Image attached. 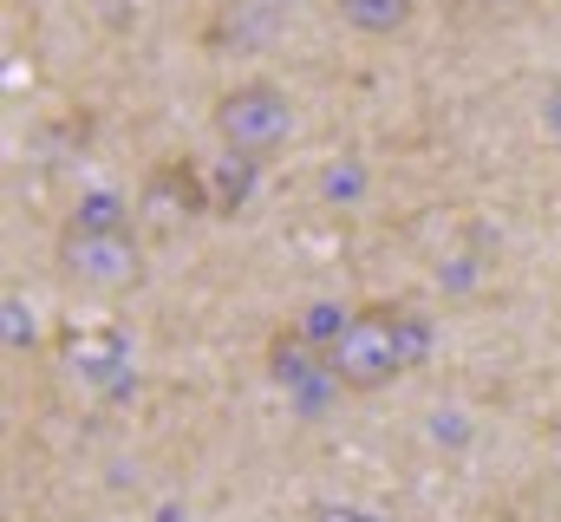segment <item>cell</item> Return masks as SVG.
I'll return each mask as SVG.
<instances>
[{"instance_id": "obj_3", "label": "cell", "mask_w": 561, "mask_h": 522, "mask_svg": "<svg viewBox=\"0 0 561 522\" xmlns=\"http://www.w3.org/2000/svg\"><path fill=\"white\" fill-rule=\"evenodd\" d=\"M209 130L229 157L242 163H275L294 137V99L275 79H236L216 105H209Z\"/></svg>"}, {"instance_id": "obj_4", "label": "cell", "mask_w": 561, "mask_h": 522, "mask_svg": "<svg viewBox=\"0 0 561 522\" xmlns=\"http://www.w3.org/2000/svg\"><path fill=\"white\" fill-rule=\"evenodd\" d=\"M209 209H216V190H209V177H203L190 157H157V163L144 170L138 229H150V236H176L183 223H196V216H209Z\"/></svg>"}, {"instance_id": "obj_1", "label": "cell", "mask_w": 561, "mask_h": 522, "mask_svg": "<svg viewBox=\"0 0 561 522\" xmlns=\"http://www.w3.org/2000/svg\"><path fill=\"white\" fill-rule=\"evenodd\" d=\"M431 347H437L431 314H419L412 300H366V307H353V320L327 347V386L353 392V398H373L392 379L419 373L431 360Z\"/></svg>"}, {"instance_id": "obj_5", "label": "cell", "mask_w": 561, "mask_h": 522, "mask_svg": "<svg viewBox=\"0 0 561 522\" xmlns=\"http://www.w3.org/2000/svg\"><path fill=\"white\" fill-rule=\"evenodd\" d=\"M53 373L79 392V398H105V392L125 386L131 347H125L118 327H66V333L53 340Z\"/></svg>"}, {"instance_id": "obj_7", "label": "cell", "mask_w": 561, "mask_h": 522, "mask_svg": "<svg viewBox=\"0 0 561 522\" xmlns=\"http://www.w3.org/2000/svg\"><path fill=\"white\" fill-rule=\"evenodd\" d=\"M7 320H13V353H20V347L33 353V307H26L20 294H7Z\"/></svg>"}, {"instance_id": "obj_6", "label": "cell", "mask_w": 561, "mask_h": 522, "mask_svg": "<svg viewBox=\"0 0 561 522\" xmlns=\"http://www.w3.org/2000/svg\"><path fill=\"white\" fill-rule=\"evenodd\" d=\"M333 13H340L353 33H366V39H392V33L412 26L419 0H333Z\"/></svg>"}, {"instance_id": "obj_2", "label": "cell", "mask_w": 561, "mask_h": 522, "mask_svg": "<svg viewBox=\"0 0 561 522\" xmlns=\"http://www.w3.org/2000/svg\"><path fill=\"white\" fill-rule=\"evenodd\" d=\"M53 261H59V274H66L72 287H85V294H131V287H144V274H150L138 223H105V229H92V223H59Z\"/></svg>"}]
</instances>
